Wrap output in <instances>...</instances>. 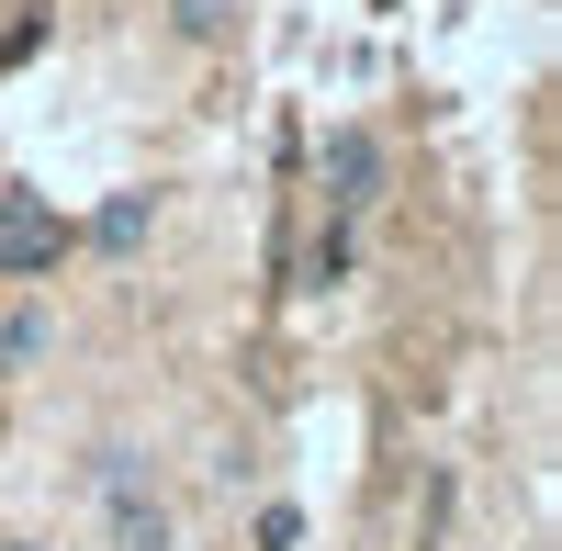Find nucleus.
I'll return each instance as SVG.
<instances>
[{"mask_svg": "<svg viewBox=\"0 0 562 551\" xmlns=\"http://www.w3.org/2000/svg\"><path fill=\"white\" fill-rule=\"evenodd\" d=\"M90 495H102V540L113 551H169V507L147 484V450L102 439V450H90Z\"/></svg>", "mask_w": 562, "mask_h": 551, "instance_id": "f257e3e1", "label": "nucleus"}, {"mask_svg": "<svg viewBox=\"0 0 562 551\" xmlns=\"http://www.w3.org/2000/svg\"><path fill=\"white\" fill-rule=\"evenodd\" d=\"M34 349H45V315H34V304H23V315H0V383H12Z\"/></svg>", "mask_w": 562, "mask_h": 551, "instance_id": "423d86ee", "label": "nucleus"}, {"mask_svg": "<svg viewBox=\"0 0 562 551\" xmlns=\"http://www.w3.org/2000/svg\"><path fill=\"white\" fill-rule=\"evenodd\" d=\"M371 203H383V135L371 124H326V214L360 225Z\"/></svg>", "mask_w": 562, "mask_h": 551, "instance_id": "7ed1b4c3", "label": "nucleus"}, {"mask_svg": "<svg viewBox=\"0 0 562 551\" xmlns=\"http://www.w3.org/2000/svg\"><path fill=\"white\" fill-rule=\"evenodd\" d=\"M68 259V214L45 192H0V282H57Z\"/></svg>", "mask_w": 562, "mask_h": 551, "instance_id": "f03ea898", "label": "nucleus"}, {"mask_svg": "<svg viewBox=\"0 0 562 551\" xmlns=\"http://www.w3.org/2000/svg\"><path fill=\"white\" fill-rule=\"evenodd\" d=\"M169 34H180V45H225V34H237V0H180Z\"/></svg>", "mask_w": 562, "mask_h": 551, "instance_id": "39448f33", "label": "nucleus"}, {"mask_svg": "<svg viewBox=\"0 0 562 551\" xmlns=\"http://www.w3.org/2000/svg\"><path fill=\"white\" fill-rule=\"evenodd\" d=\"M147 225H158V203H147V192H113L102 214H90V248H113V259H124V248H147Z\"/></svg>", "mask_w": 562, "mask_h": 551, "instance_id": "20e7f679", "label": "nucleus"}]
</instances>
